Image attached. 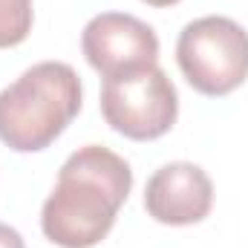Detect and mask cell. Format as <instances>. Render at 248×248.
<instances>
[{
	"label": "cell",
	"instance_id": "9",
	"mask_svg": "<svg viewBox=\"0 0 248 248\" xmlns=\"http://www.w3.org/2000/svg\"><path fill=\"white\" fill-rule=\"evenodd\" d=\"M144 3H147V6H159V9H162V6H173V3H179V0H144Z\"/></svg>",
	"mask_w": 248,
	"mask_h": 248
},
{
	"label": "cell",
	"instance_id": "5",
	"mask_svg": "<svg viewBox=\"0 0 248 248\" xmlns=\"http://www.w3.org/2000/svg\"><path fill=\"white\" fill-rule=\"evenodd\" d=\"M84 58L104 78L127 75L159 61V38L156 32L127 15V12H101L81 32Z\"/></svg>",
	"mask_w": 248,
	"mask_h": 248
},
{
	"label": "cell",
	"instance_id": "3",
	"mask_svg": "<svg viewBox=\"0 0 248 248\" xmlns=\"http://www.w3.org/2000/svg\"><path fill=\"white\" fill-rule=\"evenodd\" d=\"M176 61L196 93L228 95L248 78V32L222 15L196 17L179 32Z\"/></svg>",
	"mask_w": 248,
	"mask_h": 248
},
{
	"label": "cell",
	"instance_id": "7",
	"mask_svg": "<svg viewBox=\"0 0 248 248\" xmlns=\"http://www.w3.org/2000/svg\"><path fill=\"white\" fill-rule=\"evenodd\" d=\"M32 0H0V49L23 44L32 32Z\"/></svg>",
	"mask_w": 248,
	"mask_h": 248
},
{
	"label": "cell",
	"instance_id": "4",
	"mask_svg": "<svg viewBox=\"0 0 248 248\" xmlns=\"http://www.w3.org/2000/svg\"><path fill=\"white\" fill-rule=\"evenodd\" d=\"M101 113L116 133L133 141H153L176 124L179 95L168 72L153 63L127 75L104 78Z\"/></svg>",
	"mask_w": 248,
	"mask_h": 248
},
{
	"label": "cell",
	"instance_id": "2",
	"mask_svg": "<svg viewBox=\"0 0 248 248\" xmlns=\"http://www.w3.org/2000/svg\"><path fill=\"white\" fill-rule=\"evenodd\" d=\"M78 110V72L63 61H41L0 90V141L17 153H38L69 127Z\"/></svg>",
	"mask_w": 248,
	"mask_h": 248
},
{
	"label": "cell",
	"instance_id": "8",
	"mask_svg": "<svg viewBox=\"0 0 248 248\" xmlns=\"http://www.w3.org/2000/svg\"><path fill=\"white\" fill-rule=\"evenodd\" d=\"M0 248H26V243H23V237L12 225L0 222Z\"/></svg>",
	"mask_w": 248,
	"mask_h": 248
},
{
	"label": "cell",
	"instance_id": "6",
	"mask_svg": "<svg viewBox=\"0 0 248 248\" xmlns=\"http://www.w3.org/2000/svg\"><path fill=\"white\" fill-rule=\"evenodd\" d=\"M214 182L193 162L162 165L144 187V208L162 225H193L211 214Z\"/></svg>",
	"mask_w": 248,
	"mask_h": 248
},
{
	"label": "cell",
	"instance_id": "1",
	"mask_svg": "<svg viewBox=\"0 0 248 248\" xmlns=\"http://www.w3.org/2000/svg\"><path fill=\"white\" fill-rule=\"evenodd\" d=\"M133 187V170L101 144L78 147L58 170V182L41 208V228L61 248H93L116 225Z\"/></svg>",
	"mask_w": 248,
	"mask_h": 248
}]
</instances>
